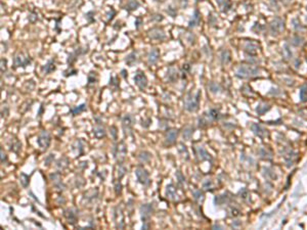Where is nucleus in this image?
Here are the masks:
<instances>
[{
	"mask_svg": "<svg viewBox=\"0 0 307 230\" xmlns=\"http://www.w3.org/2000/svg\"><path fill=\"white\" fill-rule=\"evenodd\" d=\"M110 85H115V88H118L119 87V84L117 83V78L116 77H112L111 78V81H110Z\"/></svg>",
	"mask_w": 307,
	"mask_h": 230,
	"instance_id": "obj_50",
	"label": "nucleus"
},
{
	"mask_svg": "<svg viewBox=\"0 0 307 230\" xmlns=\"http://www.w3.org/2000/svg\"><path fill=\"white\" fill-rule=\"evenodd\" d=\"M121 73H122L123 78H126V71H125V70H123V71H122Z\"/></svg>",
	"mask_w": 307,
	"mask_h": 230,
	"instance_id": "obj_55",
	"label": "nucleus"
},
{
	"mask_svg": "<svg viewBox=\"0 0 307 230\" xmlns=\"http://www.w3.org/2000/svg\"><path fill=\"white\" fill-rule=\"evenodd\" d=\"M178 135V130L177 129H170L166 132L165 134V139H164V143L165 145H171L176 141V138H177Z\"/></svg>",
	"mask_w": 307,
	"mask_h": 230,
	"instance_id": "obj_11",
	"label": "nucleus"
},
{
	"mask_svg": "<svg viewBox=\"0 0 307 230\" xmlns=\"http://www.w3.org/2000/svg\"><path fill=\"white\" fill-rule=\"evenodd\" d=\"M135 175H136V178H137L139 183H141V184L145 186L149 185V183H151L149 175L145 168H142V167H137V168L135 169Z\"/></svg>",
	"mask_w": 307,
	"mask_h": 230,
	"instance_id": "obj_6",
	"label": "nucleus"
},
{
	"mask_svg": "<svg viewBox=\"0 0 307 230\" xmlns=\"http://www.w3.org/2000/svg\"><path fill=\"white\" fill-rule=\"evenodd\" d=\"M135 124V118L132 115H125L122 118V127L125 135H131L133 126Z\"/></svg>",
	"mask_w": 307,
	"mask_h": 230,
	"instance_id": "obj_4",
	"label": "nucleus"
},
{
	"mask_svg": "<svg viewBox=\"0 0 307 230\" xmlns=\"http://www.w3.org/2000/svg\"><path fill=\"white\" fill-rule=\"evenodd\" d=\"M192 134H193V129L191 127H186L184 130H183L182 137H183V139H185V140H189V139L192 138Z\"/></svg>",
	"mask_w": 307,
	"mask_h": 230,
	"instance_id": "obj_32",
	"label": "nucleus"
},
{
	"mask_svg": "<svg viewBox=\"0 0 307 230\" xmlns=\"http://www.w3.org/2000/svg\"><path fill=\"white\" fill-rule=\"evenodd\" d=\"M221 11H227L230 8V0H216Z\"/></svg>",
	"mask_w": 307,
	"mask_h": 230,
	"instance_id": "obj_24",
	"label": "nucleus"
},
{
	"mask_svg": "<svg viewBox=\"0 0 307 230\" xmlns=\"http://www.w3.org/2000/svg\"><path fill=\"white\" fill-rule=\"evenodd\" d=\"M200 96H201V92L198 91L196 94H192V93H188L186 97L184 99V109L188 112H197L199 109V104H200Z\"/></svg>",
	"mask_w": 307,
	"mask_h": 230,
	"instance_id": "obj_1",
	"label": "nucleus"
},
{
	"mask_svg": "<svg viewBox=\"0 0 307 230\" xmlns=\"http://www.w3.org/2000/svg\"><path fill=\"white\" fill-rule=\"evenodd\" d=\"M259 73V70L257 68H253V66H240L236 71V76L239 78H243V79H246V78H252V77H255L258 75Z\"/></svg>",
	"mask_w": 307,
	"mask_h": 230,
	"instance_id": "obj_2",
	"label": "nucleus"
},
{
	"mask_svg": "<svg viewBox=\"0 0 307 230\" xmlns=\"http://www.w3.org/2000/svg\"><path fill=\"white\" fill-rule=\"evenodd\" d=\"M200 21H201V15H200L199 11H195L192 18L191 19V21L188 23V27L189 28H193V27H197L200 24Z\"/></svg>",
	"mask_w": 307,
	"mask_h": 230,
	"instance_id": "obj_21",
	"label": "nucleus"
},
{
	"mask_svg": "<svg viewBox=\"0 0 307 230\" xmlns=\"http://www.w3.org/2000/svg\"><path fill=\"white\" fill-rule=\"evenodd\" d=\"M97 81V77H96L95 72H90L88 74V84H93Z\"/></svg>",
	"mask_w": 307,
	"mask_h": 230,
	"instance_id": "obj_35",
	"label": "nucleus"
},
{
	"mask_svg": "<svg viewBox=\"0 0 307 230\" xmlns=\"http://www.w3.org/2000/svg\"><path fill=\"white\" fill-rule=\"evenodd\" d=\"M192 194H193V198H195V199L197 202H202L203 198H204V194H203V192H201L200 190L193 191Z\"/></svg>",
	"mask_w": 307,
	"mask_h": 230,
	"instance_id": "obj_36",
	"label": "nucleus"
},
{
	"mask_svg": "<svg viewBox=\"0 0 307 230\" xmlns=\"http://www.w3.org/2000/svg\"><path fill=\"white\" fill-rule=\"evenodd\" d=\"M56 69V66L54 65V62L53 61H49L45 66H42V71L44 74H50V73L54 72Z\"/></svg>",
	"mask_w": 307,
	"mask_h": 230,
	"instance_id": "obj_23",
	"label": "nucleus"
},
{
	"mask_svg": "<svg viewBox=\"0 0 307 230\" xmlns=\"http://www.w3.org/2000/svg\"><path fill=\"white\" fill-rule=\"evenodd\" d=\"M111 130H112V133H113V138H114V139H116L117 138V131H116V127H114V126H113V127L111 128Z\"/></svg>",
	"mask_w": 307,
	"mask_h": 230,
	"instance_id": "obj_53",
	"label": "nucleus"
},
{
	"mask_svg": "<svg viewBox=\"0 0 307 230\" xmlns=\"http://www.w3.org/2000/svg\"><path fill=\"white\" fill-rule=\"evenodd\" d=\"M49 178L52 180L53 182V185L55 186V188L59 189V190H63L65 188V185L63 184L62 182V177H61V174L59 173H53V174L49 175Z\"/></svg>",
	"mask_w": 307,
	"mask_h": 230,
	"instance_id": "obj_14",
	"label": "nucleus"
},
{
	"mask_svg": "<svg viewBox=\"0 0 307 230\" xmlns=\"http://www.w3.org/2000/svg\"><path fill=\"white\" fill-rule=\"evenodd\" d=\"M125 62H126V64H127L129 66H133L135 64H136V62H137V58H136V53L135 52H131L130 54H128L127 56H126V59H125Z\"/></svg>",
	"mask_w": 307,
	"mask_h": 230,
	"instance_id": "obj_27",
	"label": "nucleus"
},
{
	"mask_svg": "<svg viewBox=\"0 0 307 230\" xmlns=\"http://www.w3.org/2000/svg\"><path fill=\"white\" fill-rule=\"evenodd\" d=\"M50 141H51V137L47 131L43 130V131L40 132V134L37 138V143L40 147L46 149L49 146V144H50Z\"/></svg>",
	"mask_w": 307,
	"mask_h": 230,
	"instance_id": "obj_8",
	"label": "nucleus"
},
{
	"mask_svg": "<svg viewBox=\"0 0 307 230\" xmlns=\"http://www.w3.org/2000/svg\"><path fill=\"white\" fill-rule=\"evenodd\" d=\"M166 196L171 201H176L178 199V194L176 192V188L173 184H169L166 186Z\"/></svg>",
	"mask_w": 307,
	"mask_h": 230,
	"instance_id": "obj_18",
	"label": "nucleus"
},
{
	"mask_svg": "<svg viewBox=\"0 0 307 230\" xmlns=\"http://www.w3.org/2000/svg\"><path fill=\"white\" fill-rule=\"evenodd\" d=\"M300 97H301L302 101H306L307 100V87H302L301 91H300Z\"/></svg>",
	"mask_w": 307,
	"mask_h": 230,
	"instance_id": "obj_39",
	"label": "nucleus"
},
{
	"mask_svg": "<svg viewBox=\"0 0 307 230\" xmlns=\"http://www.w3.org/2000/svg\"><path fill=\"white\" fill-rule=\"evenodd\" d=\"M97 196H98V190L97 189H90V190H88L86 193H84V196H83V201H86V202H93L95 201L96 198H97Z\"/></svg>",
	"mask_w": 307,
	"mask_h": 230,
	"instance_id": "obj_17",
	"label": "nucleus"
},
{
	"mask_svg": "<svg viewBox=\"0 0 307 230\" xmlns=\"http://www.w3.org/2000/svg\"><path fill=\"white\" fill-rule=\"evenodd\" d=\"M151 160V153L149 151H141L138 155V161L141 163H148Z\"/></svg>",
	"mask_w": 307,
	"mask_h": 230,
	"instance_id": "obj_30",
	"label": "nucleus"
},
{
	"mask_svg": "<svg viewBox=\"0 0 307 230\" xmlns=\"http://www.w3.org/2000/svg\"><path fill=\"white\" fill-rule=\"evenodd\" d=\"M65 218L68 220L70 224H75L78 220V216H77V212L74 209H67L64 211Z\"/></svg>",
	"mask_w": 307,
	"mask_h": 230,
	"instance_id": "obj_13",
	"label": "nucleus"
},
{
	"mask_svg": "<svg viewBox=\"0 0 307 230\" xmlns=\"http://www.w3.org/2000/svg\"><path fill=\"white\" fill-rule=\"evenodd\" d=\"M178 77H179V73L177 71V69L174 68V66H170L166 73L167 81L170 83H174V82H176V80L178 79Z\"/></svg>",
	"mask_w": 307,
	"mask_h": 230,
	"instance_id": "obj_12",
	"label": "nucleus"
},
{
	"mask_svg": "<svg viewBox=\"0 0 307 230\" xmlns=\"http://www.w3.org/2000/svg\"><path fill=\"white\" fill-rule=\"evenodd\" d=\"M9 146H11V151H13V152H15V153H19V151H21V149H22V143H21V141H19L18 138L11 139Z\"/></svg>",
	"mask_w": 307,
	"mask_h": 230,
	"instance_id": "obj_20",
	"label": "nucleus"
},
{
	"mask_svg": "<svg viewBox=\"0 0 307 230\" xmlns=\"http://www.w3.org/2000/svg\"><path fill=\"white\" fill-rule=\"evenodd\" d=\"M159 58H160V51L159 49L157 48H153L151 51H149V55H148V62L149 65H155L157 64V62L159 61Z\"/></svg>",
	"mask_w": 307,
	"mask_h": 230,
	"instance_id": "obj_15",
	"label": "nucleus"
},
{
	"mask_svg": "<svg viewBox=\"0 0 307 230\" xmlns=\"http://www.w3.org/2000/svg\"><path fill=\"white\" fill-rule=\"evenodd\" d=\"M0 153H1V163L2 164H5L6 161H7V156H6V155L4 153V151H3L2 148H1V151H0Z\"/></svg>",
	"mask_w": 307,
	"mask_h": 230,
	"instance_id": "obj_49",
	"label": "nucleus"
},
{
	"mask_svg": "<svg viewBox=\"0 0 307 230\" xmlns=\"http://www.w3.org/2000/svg\"><path fill=\"white\" fill-rule=\"evenodd\" d=\"M166 11H167V13H168L169 15H171L172 18H174V16L176 15V13H177V12H176V9H175V8H173V7H171V6H170V7H169L168 9H167Z\"/></svg>",
	"mask_w": 307,
	"mask_h": 230,
	"instance_id": "obj_44",
	"label": "nucleus"
},
{
	"mask_svg": "<svg viewBox=\"0 0 307 230\" xmlns=\"http://www.w3.org/2000/svg\"><path fill=\"white\" fill-rule=\"evenodd\" d=\"M1 114H2V117H6V116L8 115V106H6V105L4 106V105H3Z\"/></svg>",
	"mask_w": 307,
	"mask_h": 230,
	"instance_id": "obj_51",
	"label": "nucleus"
},
{
	"mask_svg": "<svg viewBox=\"0 0 307 230\" xmlns=\"http://www.w3.org/2000/svg\"><path fill=\"white\" fill-rule=\"evenodd\" d=\"M142 25V19H141V16H137V18H136V19H135V26H136V29H139V28H141V26Z\"/></svg>",
	"mask_w": 307,
	"mask_h": 230,
	"instance_id": "obj_48",
	"label": "nucleus"
},
{
	"mask_svg": "<svg viewBox=\"0 0 307 230\" xmlns=\"http://www.w3.org/2000/svg\"><path fill=\"white\" fill-rule=\"evenodd\" d=\"M246 51L249 52L250 54H256L257 53V46L254 43H249L246 45Z\"/></svg>",
	"mask_w": 307,
	"mask_h": 230,
	"instance_id": "obj_34",
	"label": "nucleus"
},
{
	"mask_svg": "<svg viewBox=\"0 0 307 230\" xmlns=\"http://www.w3.org/2000/svg\"><path fill=\"white\" fill-rule=\"evenodd\" d=\"M116 15V11H115V9L111 7V11H110L108 12V22L112 21V19H113V18H114V15Z\"/></svg>",
	"mask_w": 307,
	"mask_h": 230,
	"instance_id": "obj_46",
	"label": "nucleus"
},
{
	"mask_svg": "<svg viewBox=\"0 0 307 230\" xmlns=\"http://www.w3.org/2000/svg\"><path fill=\"white\" fill-rule=\"evenodd\" d=\"M139 5H141V3L138 2V0H128L125 5V9L128 11H136L139 7Z\"/></svg>",
	"mask_w": 307,
	"mask_h": 230,
	"instance_id": "obj_22",
	"label": "nucleus"
},
{
	"mask_svg": "<svg viewBox=\"0 0 307 230\" xmlns=\"http://www.w3.org/2000/svg\"><path fill=\"white\" fill-rule=\"evenodd\" d=\"M85 111H86V104L85 103H82V104H80L78 106H74V108H72L71 109H70V113H71L73 116H77V115L81 114V113L85 112Z\"/></svg>",
	"mask_w": 307,
	"mask_h": 230,
	"instance_id": "obj_25",
	"label": "nucleus"
},
{
	"mask_svg": "<svg viewBox=\"0 0 307 230\" xmlns=\"http://www.w3.org/2000/svg\"><path fill=\"white\" fill-rule=\"evenodd\" d=\"M152 123V120L151 119H148V121H142L141 123V125H142V127H145V128H148L149 124Z\"/></svg>",
	"mask_w": 307,
	"mask_h": 230,
	"instance_id": "obj_52",
	"label": "nucleus"
},
{
	"mask_svg": "<svg viewBox=\"0 0 307 230\" xmlns=\"http://www.w3.org/2000/svg\"><path fill=\"white\" fill-rule=\"evenodd\" d=\"M94 15V11H89V12H87V13H86V15H85L86 19H87V21H88L89 23L94 22V19H92V16H91V15Z\"/></svg>",
	"mask_w": 307,
	"mask_h": 230,
	"instance_id": "obj_45",
	"label": "nucleus"
},
{
	"mask_svg": "<svg viewBox=\"0 0 307 230\" xmlns=\"http://www.w3.org/2000/svg\"><path fill=\"white\" fill-rule=\"evenodd\" d=\"M134 82H135V84L137 85V87L141 90L145 89L146 86H148V83H149L145 74L141 71L136 72V74L134 76Z\"/></svg>",
	"mask_w": 307,
	"mask_h": 230,
	"instance_id": "obj_9",
	"label": "nucleus"
},
{
	"mask_svg": "<svg viewBox=\"0 0 307 230\" xmlns=\"http://www.w3.org/2000/svg\"><path fill=\"white\" fill-rule=\"evenodd\" d=\"M126 168L125 166H123L122 163H119L118 164V168H117V175H118V179L120 180L122 177H124V175L126 174Z\"/></svg>",
	"mask_w": 307,
	"mask_h": 230,
	"instance_id": "obj_31",
	"label": "nucleus"
},
{
	"mask_svg": "<svg viewBox=\"0 0 307 230\" xmlns=\"http://www.w3.org/2000/svg\"><path fill=\"white\" fill-rule=\"evenodd\" d=\"M32 62L31 58L28 54H25V53H19L15 56V68H19V66H23V68H26L27 66H29Z\"/></svg>",
	"mask_w": 307,
	"mask_h": 230,
	"instance_id": "obj_7",
	"label": "nucleus"
},
{
	"mask_svg": "<svg viewBox=\"0 0 307 230\" xmlns=\"http://www.w3.org/2000/svg\"><path fill=\"white\" fill-rule=\"evenodd\" d=\"M7 69V61L5 58H1V73H4Z\"/></svg>",
	"mask_w": 307,
	"mask_h": 230,
	"instance_id": "obj_42",
	"label": "nucleus"
},
{
	"mask_svg": "<svg viewBox=\"0 0 307 230\" xmlns=\"http://www.w3.org/2000/svg\"><path fill=\"white\" fill-rule=\"evenodd\" d=\"M175 176H176V178L178 179V183H179V184H180V185H182L183 183H184L185 179H184V177H183V175L181 174V173H180V171H177V172H176Z\"/></svg>",
	"mask_w": 307,
	"mask_h": 230,
	"instance_id": "obj_41",
	"label": "nucleus"
},
{
	"mask_svg": "<svg viewBox=\"0 0 307 230\" xmlns=\"http://www.w3.org/2000/svg\"><path fill=\"white\" fill-rule=\"evenodd\" d=\"M283 29V22L281 19H275L272 22L271 26H270V32L272 34H278L279 32H281Z\"/></svg>",
	"mask_w": 307,
	"mask_h": 230,
	"instance_id": "obj_16",
	"label": "nucleus"
},
{
	"mask_svg": "<svg viewBox=\"0 0 307 230\" xmlns=\"http://www.w3.org/2000/svg\"><path fill=\"white\" fill-rule=\"evenodd\" d=\"M197 1H202V0H197Z\"/></svg>",
	"mask_w": 307,
	"mask_h": 230,
	"instance_id": "obj_57",
	"label": "nucleus"
},
{
	"mask_svg": "<svg viewBox=\"0 0 307 230\" xmlns=\"http://www.w3.org/2000/svg\"><path fill=\"white\" fill-rule=\"evenodd\" d=\"M68 164H69V161H68V159L67 158H62V159H59L58 162H56V164H55V167L58 168V170H64L66 169L67 167H68Z\"/></svg>",
	"mask_w": 307,
	"mask_h": 230,
	"instance_id": "obj_29",
	"label": "nucleus"
},
{
	"mask_svg": "<svg viewBox=\"0 0 307 230\" xmlns=\"http://www.w3.org/2000/svg\"><path fill=\"white\" fill-rule=\"evenodd\" d=\"M19 183H21V185L24 188H27L30 183V176L25 174V173H21V175H19Z\"/></svg>",
	"mask_w": 307,
	"mask_h": 230,
	"instance_id": "obj_28",
	"label": "nucleus"
},
{
	"mask_svg": "<svg viewBox=\"0 0 307 230\" xmlns=\"http://www.w3.org/2000/svg\"><path fill=\"white\" fill-rule=\"evenodd\" d=\"M53 160H54V153H50V155H48L45 158L44 164H45L46 166H49V165L52 164V163H53Z\"/></svg>",
	"mask_w": 307,
	"mask_h": 230,
	"instance_id": "obj_38",
	"label": "nucleus"
},
{
	"mask_svg": "<svg viewBox=\"0 0 307 230\" xmlns=\"http://www.w3.org/2000/svg\"><path fill=\"white\" fill-rule=\"evenodd\" d=\"M93 135H94V137H96L97 139H102V137L106 136V130L99 123H97V125H96L94 129H93Z\"/></svg>",
	"mask_w": 307,
	"mask_h": 230,
	"instance_id": "obj_19",
	"label": "nucleus"
},
{
	"mask_svg": "<svg viewBox=\"0 0 307 230\" xmlns=\"http://www.w3.org/2000/svg\"><path fill=\"white\" fill-rule=\"evenodd\" d=\"M30 195H31V196H32V198H34V199H35V201H36V202H39V201H38V198H35V195H34V194H33V193H32V191H30Z\"/></svg>",
	"mask_w": 307,
	"mask_h": 230,
	"instance_id": "obj_54",
	"label": "nucleus"
},
{
	"mask_svg": "<svg viewBox=\"0 0 307 230\" xmlns=\"http://www.w3.org/2000/svg\"><path fill=\"white\" fill-rule=\"evenodd\" d=\"M163 19H164V18H163V15H159V13H156V15H152V21L156 22V23L162 22Z\"/></svg>",
	"mask_w": 307,
	"mask_h": 230,
	"instance_id": "obj_40",
	"label": "nucleus"
},
{
	"mask_svg": "<svg viewBox=\"0 0 307 230\" xmlns=\"http://www.w3.org/2000/svg\"><path fill=\"white\" fill-rule=\"evenodd\" d=\"M113 152H114L115 159L117 160L118 164L119 163H123V161L126 158V155H127V146H126L125 142L121 141L118 144H116L114 149H113Z\"/></svg>",
	"mask_w": 307,
	"mask_h": 230,
	"instance_id": "obj_3",
	"label": "nucleus"
},
{
	"mask_svg": "<svg viewBox=\"0 0 307 230\" xmlns=\"http://www.w3.org/2000/svg\"><path fill=\"white\" fill-rule=\"evenodd\" d=\"M42 109H43V105H41V109H40V112H39V116H41V114H42Z\"/></svg>",
	"mask_w": 307,
	"mask_h": 230,
	"instance_id": "obj_56",
	"label": "nucleus"
},
{
	"mask_svg": "<svg viewBox=\"0 0 307 230\" xmlns=\"http://www.w3.org/2000/svg\"><path fill=\"white\" fill-rule=\"evenodd\" d=\"M139 212H141V217L143 222V224L149 223L151 216L154 212V206L152 204H143L139 208Z\"/></svg>",
	"mask_w": 307,
	"mask_h": 230,
	"instance_id": "obj_5",
	"label": "nucleus"
},
{
	"mask_svg": "<svg viewBox=\"0 0 307 230\" xmlns=\"http://www.w3.org/2000/svg\"><path fill=\"white\" fill-rule=\"evenodd\" d=\"M149 37L153 40H158V41H162L166 38L165 32L163 31V29L160 28H153L149 31Z\"/></svg>",
	"mask_w": 307,
	"mask_h": 230,
	"instance_id": "obj_10",
	"label": "nucleus"
},
{
	"mask_svg": "<svg viewBox=\"0 0 307 230\" xmlns=\"http://www.w3.org/2000/svg\"><path fill=\"white\" fill-rule=\"evenodd\" d=\"M196 153L201 160H208L209 159V155L207 153V151H205L203 146H197L196 147Z\"/></svg>",
	"mask_w": 307,
	"mask_h": 230,
	"instance_id": "obj_26",
	"label": "nucleus"
},
{
	"mask_svg": "<svg viewBox=\"0 0 307 230\" xmlns=\"http://www.w3.org/2000/svg\"><path fill=\"white\" fill-rule=\"evenodd\" d=\"M38 19L37 18V13H35V12H31L29 15V21L31 22V23H35L36 21Z\"/></svg>",
	"mask_w": 307,
	"mask_h": 230,
	"instance_id": "obj_43",
	"label": "nucleus"
},
{
	"mask_svg": "<svg viewBox=\"0 0 307 230\" xmlns=\"http://www.w3.org/2000/svg\"><path fill=\"white\" fill-rule=\"evenodd\" d=\"M76 74H77V70H74V69H73V70H71V71H70V70H69V71H66V72L64 73V76H65V77H69V76L76 75Z\"/></svg>",
	"mask_w": 307,
	"mask_h": 230,
	"instance_id": "obj_47",
	"label": "nucleus"
},
{
	"mask_svg": "<svg viewBox=\"0 0 307 230\" xmlns=\"http://www.w3.org/2000/svg\"><path fill=\"white\" fill-rule=\"evenodd\" d=\"M178 151L179 153L182 156H184L185 160L188 159V149H186V146L183 145V143H179L178 144Z\"/></svg>",
	"mask_w": 307,
	"mask_h": 230,
	"instance_id": "obj_33",
	"label": "nucleus"
},
{
	"mask_svg": "<svg viewBox=\"0 0 307 230\" xmlns=\"http://www.w3.org/2000/svg\"><path fill=\"white\" fill-rule=\"evenodd\" d=\"M122 191V184L120 182V180L118 179V181L115 182V193L117 195H119Z\"/></svg>",
	"mask_w": 307,
	"mask_h": 230,
	"instance_id": "obj_37",
	"label": "nucleus"
}]
</instances>
